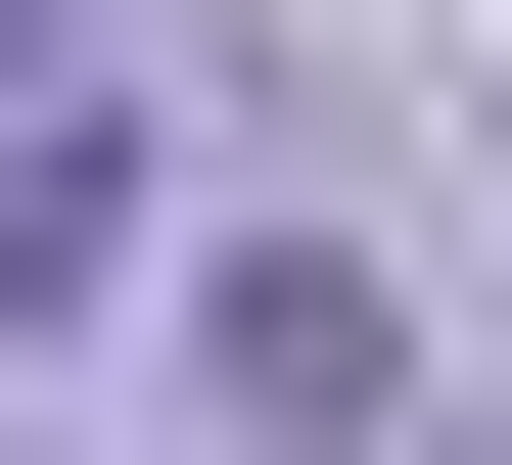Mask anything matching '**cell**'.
I'll return each instance as SVG.
<instances>
[{"mask_svg":"<svg viewBox=\"0 0 512 465\" xmlns=\"http://www.w3.org/2000/svg\"><path fill=\"white\" fill-rule=\"evenodd\" d=\"M187 0H0V372H94L140 279H187Z\"/></svg>","mask_w":512,"mask_h":465,"instance_id":"2","label":"cell"},{"mask_svg":"<svg viewBox=\"0 0 512 465\" xmlns=\"http://www.w3.org/2000/svg\"><path fill=\"white\" fill-rule=\"evenodd\" d=\"M94 372H140L187 465H466V326H419L373 233H280V186H187V279H140Z\"/></svg>","mask_w":512,"mask_h":465,"instance_id":"1","label":"cell"},{"mask_svg":"<svg viewBox=\"0 0 512 465\" xmlns=\"http://www.w3.org/2000/svg\"><path fill=\"white\" fill-rule=\"evenodd\" d=\"M0 465H47V419H0Z\"/></svg>","mask_w":512,"mask_h":465,"instance_id":"3","label":"cell"}]
</instances>
